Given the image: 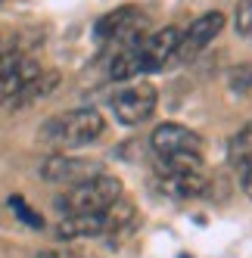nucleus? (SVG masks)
I'll list each match as a JSON object with an SVG mask.
<instances>
[{
  "mask_svg": "<svg viewBox=\"0 0 252 258\" xmlns=\"http://www.w3.org/2000/svg\"><path fill=\"white\" fill-rule=\"evenodd\" d=\"M227 156H230V165L252 162V121L243 124L240 131L230 137V143H227Z\"/></svg>",
  "mask_w": 252,
  "mask_h": 258,
  "instance_id": "obj_13",
  "label": "nucleus"
},
{
  "mask_svg": "<svg viewBox=\"0 0 252 258\" xmlns=\"http://www.w3.org/2000/svg\"><path fill=\"white\" fill-rule=\"evenodd\" d=\"M106 233V212L97 215H66L56 224L59 239H81V236H100Z\"/></svg>",
  "mask_w": 252,
  "mask_h": 258,
  "instance_id": "obj_9",
  "label": "nucleus"
},
{
  "mask_svg": "<svg viewBox=\"0 0 252 258\" xmlns=\"http://www.w3.org/2000/svg\"><path fill=\"white\" fill-rule=\"evenodd\" d=\"M224 28V13H203L200 19H193L190 28L181 34V41H177V56H181L184 62L193 59V56H200V53L218 38V31Z\"/></svg>",
  "mask_w": 252,
  "mask_h": 258,
  "instance_id": "obj_5",
  "label": "nucleus"
},
{
  "mask_svg": "<svg viewBox=\"0 0 252 258\" xmlns=\"http://www.w3.org/2000/svg\"><path fill=\"white\" fill-rule=\"evenodd\" d=\"M121 199V180L112 174H94L81 183H72V190L56 196V209L66 215H97Z\"/></svg>",
  "mask_w": 252,
  "mask_h": 258,
  "instance_id": "obj_2",
  "label": "nucleus"
},
{
  "mask_svg": "<svg viewBox=\"0 0 252 258\" xmlns=\"http://www.w3.org/2000/svg\"><path fill=\"white\" fill-rule=\"evenodd\" d=\"M56 84H59V72H41V75L34 78L31 84H25V87H22V94L16 97L13 103H16V106H28V103H38V100L50 97L53 90H56Z\"/></svg>",
  "mask_w": 252,
  "mask_h": 258,
  "instance_id": "obj_11",
  "label": "nucleus"
},
{
  "mask_svg": "<svg viewBox=\"0 0 252 258\" xmlns=\"http://www.w3.org/2000/svg\"><path fill=\"white\" fill-rule=\"evenodd\" d=\"M177 41H181V31L177 28H159V31H153V34H147L140 44H137V50H140V56H143V69L147 72H156V69H162L174 53H177Z\"/></svg>",
  "mask_w": 252,
  "mask_h": 258,
  "instance_id": "obj_7",
  "label": "nucleus"
},
{
  "mask_svg": "<svg viewBox=\"0 0 252 258\" xmlns=\"http://www.w3.org/2000/svg\"><path fill=\"white\" fill-rule=\"evenodd\" d=\"M156 87L153 84H131V87H124L118 90V94L112 97V112L121 124H140V121H147L153 112H156Z\"/></svg>",
  "mask_w": 252,
  "mask_h": 258,
  "instance_id": "obj_3",
  "label": "nucleus"
},
{
  "mask_svg": "<svg viewBox=\"0 0 252 258\" xmlns=\"http://www.w3.org/2000/svg\"><path fill=\"white\" fill-rule=\"evenodd\" d=\"M159 187L165 196H174V199H196L206 193L209 180L203 171H168L159 165Z\"/></svg>",
  "mask_w": 252,
  "mask_h": 258,
  "instance_id": "obj_8",
  "label": "nucleus"
},
{
  "mask_svg": "<svg viewBox=\"0 0 252 258\" xmlns=\"http://www.w3.org/2000/svg\"><path fill=\"white\" fill-rule=\"evenodd\" d=\"M10 206L16 209V215H19V218L25 221V224H31V227H44V221L38 218V212H34V209H28V206H25V202H22L19 196H10Z\"/></svg>",
  "mask_w": 252,
  "mask_h": 258,
  "instance_id": "obj_16",
  "label": "nucleus"
},
{
  "mask_svg": "<svg viewBox=\"0 0 252 258\" xmlns=\"http://www.w3.org/2000/svg\"><path fill=\"white\" fill-rule=\"evenodd\" d=\"M150 146H153V153L162 162H168L174 156H187V153H203L200 134L190 131V127H184V124H174V121L159 124L153 131V137H150Z\"/></svg>",
  "mask_w": 252,
  "mask_h": 258,
  "instance_id": "obj_4",
  "label": "nucleus"
},
{
  "mask_svg": "<svg viewBox=\"0 0 252 258\" xmlns=\"http://www.w3.org/2000/svg\"><path fill=\"white\" fill-rule=\"evenodd\" d=\"M140 72H147V69H143V56H140V50H137V47H124L118 56L112 59L109 78H115V81H128V78H137Z\"/></svg>",
  "mask_w": 252,
  "mask_h": 258,
  "instance_id": "obj_12",
  "label": "nucleus"
},
{
  "mask_svg": "<svg viewBox=\"0 0 252 258\" xmlns=\"http://www.w3.org/2000/svg\"><path fill=\"white\" fill-rule=\"evenodd\" d=\"M94 174H100L94 162L75 159V156H66V153L50 156V159L41 165V177L50 180V183H81V180L94 177Z\"/></svg>",
  "mask_w": 252,
  "mask_h": 258,
  "instance_id": "obj_6",
  "label": "nucleus"
},
{
  "mask_svg": "<svg viewBox=\"0 0 252 258\" xmlns=\"http://www.w3.org/2000/svg\"><path fill=\"white\" fill-rule=\"evenodd\" d=\"M41 72H44V69H41L38 62H34V59H25V56H22V62L16 66V69L10 72V75L0 78V103L16 100V97L22 94V87H25V84H31L34 78L41 75Z\"/></svg>",
  "mask_w": 252,
  "mask_h": 258,
  "instance_id": "obj_10",
  "label": "nucleus"
},
{
  "mask_svg": "<svg viewBox=\"0 0 252 258\" xmlns=\"http://www.w3.org/2000/svg\"><path fill=\"white\" fill-rule=\"evenodd\" d=\"M19 62H22V53L19 50H0V78L10 75Z\"/></svg>",
  "mask_w": 252,
  "mask_h": 258,
  "instance_id": "obj_17",
  "label": "nucleus"
},
{
  "mask_svg": "<svg viewBox=\"0 0 252 258\" xmlns=\"http://www.w3.org/2000/svg\"><path fill=\"white\" fill-rule=\"evenodd\" d=\"M103 115L97 109H72V112H62L56 118H50L41 127V143L56 146V150H78V146L94 143L103 134Z\"/></svg>",
  "mask_w": 252,
  "mask_h": 258,
  "instance_id": "obj_1",
  "label": "nucleus"
},
{
  "mask_svg": "<svg viewBox=\"0 0 252 258\" xmlns=\"http://www.w3.org/2000/svg\"><path fill=\"white\" fill-rule=\"evenodd\" d=\"M4 4H7V0H0V7H4Z\"/></svg>",
  "mask_w": 252,
  "mask_h": 258,
  "instance_id": "obj_19",
  "label": "nucleus"
},
{
  "mask_svg": "<svg viewBox=\"0 0 252 258\" xmlns=\"http://www.w3.org/2000/svg\"><path fill=\"white\" fill-rule=\"evenodd\" d=\"M237 168V174H240V187H243V193L252 199V162H240V165H233Z\"/></svg>",
  "mask_w": 252,
  "mask_h": 258,
  "instance_id": "obj_18",
  "label": "nucleus"
},
{
  "mask_svg": "<svg viewBox=\"0 0 252 258\" xmlns=\"http://www.w3.org/2000/svg\"><path fill=\"white\" fill-rule=\"evenodd\" d=\"M233 28L237 34H252V0H240L233 10Z\"/></svg>",
  "mask_w": 252,
  "mask_h": 258,
  "instance_id": "obj_14",
  "label": "nucleus"
},
{
  "mask_svg": "<svg viewBox=\"0 0 252 258\" xmlns=\"http://www.w3.org/2000/svg\"><path fill=\"white\" fill-rule=\"evenodd\" d=\"M230 87L237 90V94H246V90H252V62H243L240 69L230 72Z\"/></svg>",
  "mask_w": 252,
  "mask_h": 258,
  "instance_id": "obj_15",
  "label": "nucleus"
}]
</instances>
